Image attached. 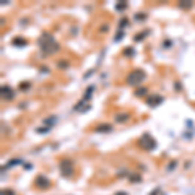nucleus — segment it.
<instances>
[{"mask_svg": "<svg viewBox=\"0 0 195 195\" xmlns=\"http://www.w3.org/2000/svg\"><path fill=\"white\" fill-rule=\"evenodd\" d=\"M39 49L44 55H54L60 50V46L55 41V38L50 33H42L41 38H39Z\"/></svg>", "mask_w": 195, "mask_h": 195, "instance_id": "1", "label": "nucleus"}, {"mask_svg": "<svg viewBox=\"0 0 195 195\" xmlns=\"http://www.w3.org/2000/svg\"><path fill=\"white\" fill-rule=\"evenodd\" d=\"M145 80H146V72L143 69H135V70H132L129 75H127L125 83L129 86H133V88H140L142 83Z\"/></svg>", "mask_w": 195, "mask_h": 195, "instance_id": "2", "label": "nucleus"}, {"mask_svg": "<svg viewBox=\"0 0 195 195\" xmlns=\"http://www.w3.org/2000/svg\"><path fill=\"white\" fill-rule=\"evenodd\" d=\"M138 145H140L145 151H153L156 148V140H154L150 133H143L140 137V140H138Z\"/></svg>", "mask_w": 195, "mask_h": 195, "instance_id": "3", "label": "nucleus"}, {"mask_svg": "<svg viewBox=\"0 0 195 195\" xmlns=\"http://www.w3.org/2000/svg\"><path fill=\"white\" fill-rule=\"evenodd\" d=\"M59 168H60V174L63 177H72L75 174V166L72 160H62Z\"/></svg>", "mask_w": 195, "mask_h": 195, "instance_id": "4", "label": "nucleus"}, {"mask_svg": "<svg viewBox=\"0 0 195 195\" xmlns=\"http://www.w3.org/2000/svg\"><path fill=\"white\" fill-rule=\"evenodd\" d=\"M0 98H2L3 101H13L15 99V90L8 85H3L2 88H0Z\"/></svg>", "mask_w": 195, "mask_h": 195, "instance_id": "5", "label": "nucleus"}, {"mask_svg": "<svg viewBox=\"0 0 195 195\" xmlns=\"http://www.w3.org/2000/svg\"><path fill=\"white\" fill-rule=\"evenodd\" d=\"M163 101H164V98L161 94H151V96L145 98V102L148 107H158L160 104H163Z\"/></svg>", "mask_w": 195, "mask_h": 195, "instance_id": "6", "label": "nucleus"}, {"mask_svg": "<svg viewBox=\"0 0 195 195\" xmlns=\"http://www.w3.org/2000/svg\"><path fill=\"white\" fill-rule=\"evenodd\" d=\"M34 184H36V187H38V189H41V190H47V189L50 187V181L44 176V174H39V176L36 177Z\"/></svg>", "mask_w": 195, "mask_h": 195, "instance_id": "7", "label": "nucleus"}, {"mask_svg": "<svg viewBox=\"0 0 195 195\" xmlns=\"http://www.w3.org/2000/svg\"><path fill=\"white\" fill-rule=\"evenodd\" d=\"M94 130H96L98 133H111L114 130V127L111 124H107V122H102V124H98Z\"/></svg>", "mask_w": 195, "mask_h": 195, "instance_id": "8", "label": "nucleus"}, {"mask_svg": "<svg viewBox=\"0 0 195 195\" xmlns=\"http://www.w3.org/2000/svg\"><path fill=\"white\" fill-rule=\"evenodd\" d=\"M90 102H85L81 99V101H78L77 104H75V107H73V111H77V112H86V111H90Z\"/></svg>", "mask_w": 195, "mask_h": 195, "instance_id": "9", "label": "nucleus"}, {"mask_svg": "<svg viewBox=\"0 0 195 195\" xmlns=\"http://www.w3.org/2000/svg\"><path fill=\"white\" fill-rule=\"evenodd\" d=\"M130 119V114L129 112H117L115 114V122L117 124H124V122H127Z\"/></svg>", "mask_w": 195, "mask_h": 195, "instance_id": "10", "label": "nucleus"}, {"mask_svg": "<svg viewBox=\"0 0 195 195\" xmlns=\"http://www.w3.org/2000/svg\"><path fill=\"white\" fill-rule=\"evenodd\" d=\"M11 44H13V46H17V47H25V46H28V39L17 36V38H13V39H11Z\"/></svg>", "mask_w": 195, "mask_h": 195, "instance_id": "11", "label": "nucleus"}, {"mask_svg": "<svg viewBox=\"0 0 195 195\" xmlns=\"http://www.w3.org/2000/svg\"><path fill=\"white\" fill-rule=\"evenodd\" d=\"M143 181V176L138 172H133V174H129V182H132V184H140Z\"/></svg>", "mask_w": 195, "mask_h": 195, "instance_id": "12", "label": "nucleus"}, {"mask_svg": "<svg viewBox=\"0 0 195 195\" xmlns=\"http://www.w3.org/2000/svg\"><path fill=\"white\" fill-rule=\"evenodd\" d=\"M93 93H94V86L91 85V86H88V88H86L85 94H83V101H85V102H90V99H91V96H93Z\"/></svg>", "mask_w": 195, "mask_h": 195, "instance_id": "13", "label": "nucleus"}, {"mask_svg": "<svg viewBox=\"0 0 195 195\" xmlns=\"http://www.w3.org/2000/svg\"><path fill=\"white\" fill-rule=\"evenodd\" d=\"M55 122H57V117H55V115H49V117H46L44 120H42V124H44L47 129H50V127H52Z\"/></svg>", "mask_w": 195, "mask_h": 195, "instance_id": "14", "label": "nucleus"}, {"mask_svg": "<svg viewBox=\"0 0 195 195\" xmlns=\"http://www.w3.org/2000/svg\"><path fill=\"white\" fill-rule=\"evenodd\" d=\"M146 94H148V88H146V86H140V88L135 90V96H137V98L146 96Z\"/></svg>", "mask_w": 195, "mask_h": 195, "instance_id": "15", "label": "nucleus"}, {"mask_svg": "<svg viewBox=\"0 0 195 195\" xmlns=\"http://www.w3.org/2000/svg\"><path fill=\"white\" fill-rule=\"evenodd\" d=\"M148 34H150V31H148V29H146V31H142L140 34L133 36V41H135V42H140V41H143V39H145Z\"/></svg>", "mask_w": 195, "mask_h": 195, "instance_id": "16", "label": "nucleus"}, {"mask_svg": "<svg viewBox=\"0 0 195 195\" xmlns=\"http://www.w3.org/2000/svg\"><path fill=\"white\" fill-rule=\"evenodd\" d=\"M21 163H23L21 160H18V158H15V160H10V161H8V164H7V166H3L2 169L5 171L7 168H13V166H18V164H21Z\"/></svg>", "mask_w": 195, "mask_h": 195, "instance_id": "17", "label": "nucleus"}, {"mask_svg": "<svg viewBox=\"0 0 195 195\" xmlns=\"http://www.w3.org/2000/svg\"><path fill=\"white\" fill-rule=\"evenodd\" d=\"M129 7V2H115V10L117 11H124Z\"/></svg>", "mask_w": 195, "mask_h": 195, "instance_id": "18", "label": "nucleus"}, {"mask_svg": "<svg viewBox=\"0 0 195 195\" xmlns=\"http://www.w3.org/2000/svg\"><path fill=\"white\" fill-rule=\"evenodd\" d=\"M193 7V2H179V8L181 10H190Z\"/></svg>", "mask_w": 195, "mask_h": 195, "instance_id": "19", "label": "nucleus"}, {"mask_svg": "<svg viewBox=\"0 0 195 195\" xmlns=\"http://www.w3.org/2000/svg\"><path fill=\"white\" fill-rule=\"evenodd\" d=\"M133 20H135V21H145V20H146V13H143V11H138V13H135Z\"/></svg>", "mask_w": 195, "mask_h": 195, "instance_id": "20", "label": "nucleus"}, {"mask_svg": "<svg viewBox=\"0 0 195 195\" xmlns=\"http://www.w3.org/2000/svg\"><path fill=\"white\" fill-rule=\"evenodd\" d=\"M122 54H124L125 57H133V55H135V49H133V47H125Z\"/></svg>", "mask_w": 195, "mask_h": 195, "instance_id": "21", "label": "nucleus"}, {"mask_svg": "<svg viewBox=\"0 0 195 195\" xmlns=\"http://www.w3.org/2000/svg\"><path fill=\"white\" fill-rule=\"evenodd\" d=\"M29 88H31L29 81H21V83H20V91H28Z\"/></svg>", "mask_w": 195, "mask_h": 195, "instance_id": "22", "label": "nucleus"}, {"mask_svg": "<svg viewBox=\"0 0 195 195\" xmlns=\"http://www.w3.org/2000/svg\"><path fill=\"white\" fill-rule=\"evenodd\" d=\"M57 67H59L60 70H65V69H69V67H70V63L67 62V60H59V62H57Z\"/></svg>", "mask_w": 195, "mask_h": 195, "instance_id": "23", "label": "nucleus"}, {"mask_svg": "<svg viewBox=\"0 0 195 195\" xmlns=\"http://www.w3.org/2000/svg\"><path fill=\"white\" fill-rule=\"evenodd\" d=\"M124 36H125V34H124V31H122V29H119V31H117V34L114 36V41H115V42L122 41V39H124Z\"/></svg>", "mask_w": 195, "mask_h": 195, "instance_id": "24", "label": "nucleus"}, {"mask_svg": "<svg viewBox=\"0 0 195 195\" xmlns=\"http://www.w3.org/2000/svg\"><path fill=\"white\" fill-rule=\"evenodd\" d=\"M0 195H17V193H15L13 189H3L2 192H0Z\"/></svg>", "mask_w": 195, "mask_h": 195, "instance_id": "25", "label": "nucleus"}, {"mask_svg": "<svg viewBox=\"0 0 195 195\" xmlns=\"http://www.w3.org/2000/svg\"><path fill=\"white\" fill-rule=\"evenodd\" d=\"M129 18H122L120 20V23H119V26H120V29H122V28H125V26H129Z\"/></svg>", "mask_w": 195, "mask_h": 195, "instance_id": "26", "label": "nucleus"}, {"mask_svg": "<svg viewBox=\"0 0 195 195\" xmlns=\"http://www.w3.org/2000/svg\"><path fill=\"white\" fill-rule=\"evenodd\" d=\"M176 166H177V161H171V164L168 166V171H174V169H176Z\"/></svg>", "mask_w": 195, "mask_h": 195, "instance_id": "27", "label": "nucleus"}, {"mask_svg": "<svg viewBox=\"0 0 195 195\" xmlns=\"http://www.w3.org/2000/svg\"><path fill=\"white\" fill-rule=\"evenodd\" d=\"M107 31H109V25H104V26H101V28H99V33H107Z\"/></svg>", "mask_w": 195, "mask_h": 195, "instance_id": "28", "label": "nucleus"}, {"mask_svg": "<svg viewBox=\"0 0 195 195\" xmlns=\"http://www.w3.org/2000/svg\"><path fill=\"white\" fill-rule=\"evenodd\" d=\"M174 90H176V91H181V90H182V83H181V81H176V83H174Z\"/></svg>", "mask_w": 195, "mask_h": 195, "instance_id": "29", "label": "nucleus"}, {"mask_svg": "<svg viewBox=\"0 0 195 195\" xmlns=\"http://www.w3.org/2000/svg\"><path fill=\"white\" fill-rule=\"evenodd\" d=\"M163 47H164V49H169V47H172V41H164V44H163Z\"/></svg>", "mask_w": 195, "mask_h": 195, "instance_id": "30", "label": "nucleus"}, {"mask_svg": "<svg viewBox=\"0 0 195 195\" xmlns=\"http://www.w3.org/2000/svg\"><path fill=\"white\" fill-rule=\"evenodd\" d=\"M160 193H161V190H160V189H156V190H153V192H151L150 195H160Z\"/></svg>", "mask_w": 195, "mask_h": 195, "instance_id": "31", "label": "nucleus"}, {"mask_svg": "<svg viewBox=\"0 0 195 195\" xmlns=\"http://www.w3.org/2000/svg\"><path fill=\"white\" fill-rule=\"evenodd\" d=\"M41 72L42 73H49V69H47V67H41Z\"/></svg>", "mask_w": 195, "mask_h": 195, "instance_id": "32", "label": "nucleus"}, {"mask_svg": "<svg viewBox=\"0 0 195 195\" xmlns=\"http://www.w3.org/2000/svg\"><path fill=\"white\" fill-rule=\"evenodd\" d=\"M23 168H25V169H31L33 166H31V164H23Z\"/></svg>", "mask_w": 195, "mask_h": 195, "instance_id": "33", "label": "nucleus"}, {"mask_svg": "<svg viewBox=\"0 0 195 195\" xmlns=\"http://www.w3.org/2000/svg\"><path fill=\"white\" fill-rule=\"evenodd\" d=\"M115 195H127V193H125V192H117Z\"/></svg>", "mask_w": 195, "mask_h": 195, "instance_id": "34", "label": "nucleus"}]
</instances>
